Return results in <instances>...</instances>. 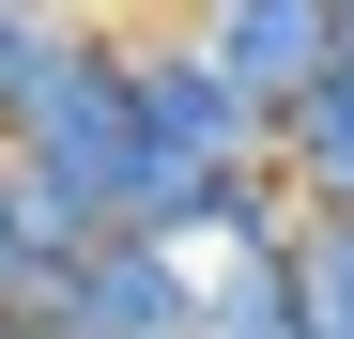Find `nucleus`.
<instances>
[{
    "label": "nucleus",
    "mask_w": 354,
    "mask_h": 339,
    "mask_svg": "<svg viewBox=\"0 0 354 339\" xmlns=\"http://www.w3.org/2000/svg\"><path fill=\"white\" fill-rule=\"evenodd\" d=\"M185 46H201V62L277 124L292 93H324V77H339V0H201Z\"/></svg>",
    "instance_id": "obj_4"
},
{
    "label": "nucleus",
    "mask_w": 354,
    "mask_h": 339,
    "mask_svg": "<svg viewBox=\"0 0 354 339\" xmlns=\"http://www.w3.org/2000/svg\"><path fill=\"white\" fill-rule=\"evenodd\" d=\"M277 185H292V216H354V62L277 108Z\"/></svg>",
    "instance_id": "obj_5"
},
{
    "label": "nucleus",
    "mask_w": 354,
    "mask_h": 339,
    "mask_svg": "<svg viewBox=\"0 0 354 339\" xmlns=\"http://www.w3.org/2000/svg\"><path fill=\"white\" fill-rule=\"evenodd\" d=\"M339 62H354V0H339Z\"/></svg>",
    "instance_id": "obj_9"
},
{
    "label": "nucleus",
    "mask_w": 354,
    "mask_h": 339,
    "mask_svg": "<svg viewBox=\"0 0 354 339\" xmlns=\"http://www.w3.org/2000/svg\"><path fill=\"white\" fill-rule=\"evenodd\" d=\"M31 31H46V0H0V77L31 62Z\"/></svg>",
    "instance_id": "obj_8"
},
{
    "label": "nucleus",
    "mask_w": 354,
    "mask_h": 339,
    "mask_svg": "<svg viewBox=\"0 0 354 339\" xmlns=\"http://www.w3.org/2000/svg\"><path fill=\"white\" fill-rule=\"evenodd\" d=\"M31 324H46V339H201V262L108 232V247H77L62 277H46Z\"/></svg>",
    "instance_id": "obj_2"
},
{
    "label": "nucleus",
    "mask_w": 354,
    "mask_h": 339,
    "mask_svg": "<svg viewBox=\"0 0 354 339\" xmlns=\"http://www.w3.org/2000/svg\"><path fill=\"white\" fill-rule=\"evenodd\" d=\"M124 77H139V139L169 154V170H277V124L247 93H231L185 31H154V46H124Z\"/></svg>",
    "instance_id": "obj_3"
},
{
    "label": "nucleus",
    "mask_w": 354,
    "mask_h": 339,
    "mask_svg": "<svg viewBox=\"0 0 354 339\" xmlns=\"http://www.w3.org/2000/svg\"><path fill=\"white\" fill-rule=\"evenodd\" d=\"M277 277H292V324H308V339H354V216H292Z\"/></svg>",
    "instance_id": "obj_6"
},
{
    "label": "nucleus",
    "mask_w": 354,
    "mask_h": 339,
    "mask_svg": "<svg viewBox=\"0 0 354 339\" xmlns=\"http://www.w3.org/2000/svg\"><path fill=\"white\" fill-rule=\"evenodd\" d=\"M0 154H16L31 185H62L77 216L124 232L154 139H139V77H124V31H108V16H46L31 31V62L0 77Z\"/></svg>",
    "instance_id": "obj_1"
},
{
    "label": "nucleus",
    "mask_w": 354,
    "mask_h": 339,
    "mask_svg": "<svg viewBox=\"0 0 354 339\" xmlns=\"http://www.w3.org/2000/svg\"><path fill=\"white\" fill-rule=\"evenodd\" d=\"M201 339H308V324H292V277H277V247L201 277Z\"/></svg>",
    "instance_id": "obj_7"
}]
</instances>
